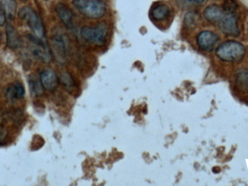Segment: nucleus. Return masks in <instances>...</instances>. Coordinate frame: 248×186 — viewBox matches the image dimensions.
Here are the masks:
<instances>
[{
	"label": "nucleus",
	"mask_w": 248,
	"mask_h": 186,
	"mask_svg": "<svg viewBox=\"0 0 248 186\" xmlns=\"http://www.w3.org/2000/svg\"><path fill=\"white\" fill-rule=\"evenodd\" d=\"M30 42L32 53L38 59L41 60L44 62H49L52 56H51L50 51H49V48L46 42L39 40L34 36H31Z\"/></svg>",
	"instance_id": "obj_6"
},
{
	"label": "nucleus",
	"mask_w": 248,
	"mask_h": 186,
	"mask_svg": "<svg viewBox=\"0 0 248 186\" xmlns=\"http://www.w3.org/2000/svg\"><path fill=\"white\" fill-rule=\"evenodd\" d=\"M7 33V45L10 48H17L20 45V37L15 28L11 25L7 24L6 26Z\"/></svg>",
	"instance_id": "obj_16"
},
{
	"label": "nucleus",
	"mask_w": 248,
	"mask_h": 186,
	"mask_svg": "<svg viewBox=\"0 0 248 186\" xmlns=\"http://www.w3.org/2000/svg\"><path fill=\"white\" fill-rule=\"evenodd\" d=\"M52 44L57 59L59 60L60 62H65L68 52V41L67 38L62 34L58 32L52 35Z\"/></svg>",
	"instance_id": "obj_5"
},
{
	"label": "nucleus",
	"mask_w": 248,
	"mask_h": 186,
	"mask_svg": "<svg viewBox=\"0 0 248 186\" xmlns=\"http://www.w3.org/2000/svg\"><path fill=\"white\" fill-rule=\"evenodd\" d=\"M176 4L182 8L192 7V6H201L205 4L207 0H176Z\"/></svg>",
	"instance_id": "obj_19"
},
{
	"label": "nucleus",
	"mask_w": 248,
	"mask_h": 186,
	"mask_svg": "<svg viewBox=\"0 0 248 186\" xmlns=\"http://www.w3.org/2000/svg\"><path fill=\"white\" fill-rule=\"evenodd\" d=\"M81 36L86 42L101 47L106 42L108 36V26L106 23H100L96 27L84 26L81 30Z\"/></svg>",
	"instance_id": "obj_4"
},
{
	"label": "nucleus",
	"mask_w": 248,
	"mask_h": 186,
	"mask_svg": "<svg viewBox=\"0 0 248 186\" xmlns=\"http://www.w3.org/2000/svg\"><path fill=\"white\" fill-rule=\"evenodd\" d=\"M55 11L58 15L61 21L64 23L68 29H72L74 28V23H73V14L71 10L62 3L57 4L55 7Z\"/></svg>",
	"instance_id": "obj_10"
},
{
	"label": "nucleus",
	"mask_w": 248,
	"mask_h": 186,
	"mask_svg": "<svg viewBox=\"0 0 248 186\" xmlns=\"http://www.w3.org/2000/svg\"><path fill=\"white\" fill-rule=\"evenodd\" d=\"M238 4L235 0H225L223 4L222 9L226 14H233L237 11Z\"/></svg>",
	"instance_id": "obj_20"
},
{
	"label": "nucleus",
	"mask_w": 248,
	"mask_h": 186,
	"mask_svg": "<svg viewBox=\"0 0 248 186\" xmlns=\"http://www.w3.org/2000/svg\"><path fill=\"white\" fill-rule=\"evenodd\" d=\"M6 16L2 10L0 9V26H4L5 23Z\"/></svg>",
	"instance_id": "obj_22"
},
{
	"label": "nucleus",
	"mask_w": 248,
	"mask_h": 186,
	"mask_svg": "<svg viewBox=\"0 0 248 186\" xmlns=\"http://www.w3.org/2000/svg\"><path fill=\"white\" fill-rule=\"evenodd\" d=\"M218 27L223 33L232 36H240V29L237 24V19L233 14H225L218 21Z\"/></svg>",
	"instance_id": "obj_7"
},
{
	"label": "nucleus",
	"mask_w": 248,
	"mask_h": 186,
	"mask_svg": "<svg viewBox=\"0 0 248 186\" xmlns=\"http://www.w3.org/2000/svg\"><path fill=\"white\" fill-rule=\"evenodd\" d=\"M73 5L82 16L90 19H100L105 16L107 6L102 0H74Z\"/></svg>",
	"instance_id": "obj_1"
},
{
	"label": "nucleus",
	"mask_w": 248,
	"mask_h": 186,
	"mask_svg": "<svg viewBox=\"0 0 248 186\" xmlns=\"http://www.w3.org/2000/svg\"><path fill=\"white\" fill-rule=\"evenodd\" d=\"M219 37L215 33L209 31H204L198 35L197 42L202 51L209 52L214 49Z\"/></svg>",
	"instance_id": "obj_8"
},
{
	"label": "nucleus",
	"mask_w": 248,
	"mask_h": 186,
	"mask_svg": "<svg viewBox=\"0 0 248 186\" xmlns=\"http://www.w3.org/2000/svg\"><path fill=\"white\" fill-rule=\"evenodd\" d=\"M213 172L214 173H218V172H221V168H218V167H216V168H214V169H213Z\"/></svg>",
	"instance_id": "obj_23"
},
{
	"label": "nucleus",
	"mask_w": 248,
	"mask_h": 186,
	"mask_svg": "<svg viewBox=\"0 0 248 186\" xmlns=\"http://www.w3.org/2000/svg\"><path fill=\"white\" fill-rule=\"evenodd\" d=\"M170 10L166 4H159L153 7L151 12L153 18L156 21H162L170 15Z\"/></svg>",
	"instance_id": "obj_15"
},
{
	"label": "nucleus",
	"mask_w": 248,
	"mask_h": 186,
	"mask_svg": "<svg viewBox=\"0 0 248 186\" xmlns=\"http://www.w3.org/2000/svg\"><path fill=\"white\" fill-rule=\"evenodd\" d=\"M29 85H30L31 92L32 95H34V96H39L43 93L44 87L42 83H41V81H39L35 77L29 80Z\"/></svg>",
	"instance_id": "obj_18"
},
{
	"label": "nucleus",
	"mask_w": 248,
	"mask_h": 186,
	"mask_svg": "<svg viewBox=\"0 0 248 186\" xmlns=\"http://www.w3.org/2000/svg\"><path fill=\"white\" fill-rule=\"evenodd\" d=\"M0 9L2 10L8 20H13L17 13V2L16 0H0Z\"/></svg>",
	"instance_id": "obj_13"
},
{
	"label": "nucleus",
	"mask_w": 248,
	"mask_h": 186,
	"mask_svg": "<svg viewBox=\"0 0 248 186\" xmlns=\"http://www.w3.org/2000/svg\"><path fill=\"white\" fill-rule=\"evenodd\" d=\"M0 40H1V34H0Z\"/></svg>",
	"instance_id": "obj_25"
},
{
	"label": "nucleus",
	"mask_w": 248,
	"mask_h": 186,
	"mask_svg": "<svg viewBox=\"0 0 248 186\" xmlns=\"http://www.w3.org/2000/svg\"><path fill=\"white\" fill-rule=\"evenodd\" d=\"M18 16L21 20H24L35 37L39 40L46 42L45 26L37 13L30 7H23L19 10Z\"/></svg>",
	"instance_id": "obj_2"
},
{
	"label": "nucleus",
	"mask_w": 248,
	"mask_h": 186,
	"mask_svg": "<svg viewBox=\"0 0 248 186\" xmlns=\"http://www.w3.org/2000/svg\"><path fill=\"white\" fill-rule=\"evenodd\" d=\"M225 14L222 7L217 4H211L204 10V17L207 20L213 23H218Z\"/></svg>",
	"instance_id": "obj_11"
},
{
	"label": "nucleus",
	"mask_w": 248,
	"mask_h": 186,
	"mask_svg": "<svg viewBox=\"0 0 248 186\" xmlns=\"http://www.w3.org/2000/svg\"><path fill=\"white\" fill-rule=\"evenodd\" d=\"M61 83H62L64 87L69 92H74L76 90V87H77L75 81L68 73H64L61 75Z\"/></svg>",
	"instance_id": "obj_17"
},
{
	"label": "nucleus",
	"mask_w": 248,
	"mask_h": 186,
	"mask_svg": "<svg viewBox=\"0 0 248 186\" xmlns=\"http://www.w3.org/2000/svg\"><path fill=\"white\" fill-rule=\"evenodd\" d=\"M217 57L225 62L240 61L246 54L244 45L236 41H227L220 45L216 51Z\"/></svg>",
	"instance_id": "obj_3"
},
{
	"label": "nucleus",
	"mask_w": 248,
	"mask_h": 186,
	"mask_svg": "<svg viewBox=\"0 0 248 186\" xmlns=\"http://www.w3.org/2000/svg\"><path fill=\"white\" fill-rule=\"evenodd\" d=\"M7 101L14 102L17 100L22 99L25 95V90L23 85L20 83H16L11 85L7 88L5 93Z\"/></svg>",
	"instance_id": "obj_12"
},
{
	"label": "nucleus",
	"mask_w": 248,
	"mask_h": 186,
	"mask_svg": "<svg viewBox=\"0 0 248 186\" xmlns=\"http://www.w3.org/2000/svg\"><path fill=\"white\" fill-rule=\"evenodd\" d=\"M198 16L195 13H188L185 16V23L187 26H193L198 23Z\"/></svg>",
	"instance_id": "obj_21"
},
{
	"label": "nucleus",
	"mask_w": 248,
	"mask_h": 186,
	"mask_svg": "<svg viewBox=\"0 0 248 186\" xmlns=\"http://www.w3.org/2000/svg\"><path fill=\"white\" fill-rule=\"evenodd\" d=\"M235 84L237 88L243 93H248V69L242 68L236 74Z\"/></svg>",
	"instance_id": "obj_14"
},
{
	"label": "nucleus",
	"mask_w": 248,
	"mask_h": 186,
	"mask_svg": "<svg viewBox=\"0 0 248 186\" xmlns=\"http://www.w3.org/2000/svg\"><path fill=\"white\" fill-rule=\"evenodd\" d=\"M40 81L45 90L55 91L59 85V79L52 70H44L40 74Z\"/></svg>",
	"instance_id": "obj_9"
},
{
	"label": "nucleus",
	"mask_w": 248,
	"mask_h": 186,
	"mask_svg": "<svg viewBox=\"0 0 248 186\" xmlns=\"http://www.w3.org/2000/svg\"><path fill=\"white\" fill-rule=\"evenodd\" d=\"M21 1H27V0H21Z\"/></svg>",
	"instance_id": "obj_24"
}]
</instances>
